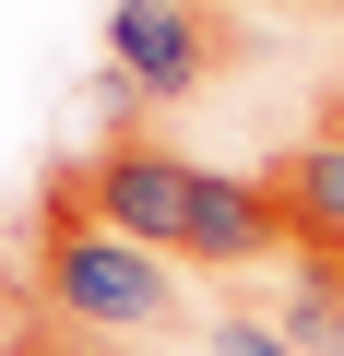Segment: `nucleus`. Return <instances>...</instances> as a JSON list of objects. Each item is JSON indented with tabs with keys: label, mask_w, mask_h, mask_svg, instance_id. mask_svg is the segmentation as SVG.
I'll list each match as a JSON object with an SVG mask.
<instances>
[{
	"label": "nucleus",
	"mask_w": 344,
	"mask_h": 356,
	"mask_svg": "<svg viewBox=\"0 0 344 356\" xmlns=\"http://www.w3.org/2000/svg\"><path fill=\"white\" fill-rule=\"evenodd\" d=\"M36 297L72 332H166V321L190 309L179 261H166V250H131L119 226H48L36 238Z\"/></svg>",
	"instance_id": "f257e3e1"
},
{
	"label": "nucleus",
	"mask_w": 344,
	"mask_h": 356,
	"mask_svg": "<svg viewBox=\"0 0 344 356\" xmlns=\"http://www.w3.org/2000/svg\"><path fill=\"white\" fill-rule=\"evenodd\" d=\"M226 13L214 0H107V83L142 107H190L226 72Z\"/></svg>",
	"instance_id": "f03ea898"
},
{
	"label": "nucleus",
	"mask_w": 344,
	"mask_h": 356,
	"mask_svg": "<svg viewBox=\"0 0 344 356\" xmlns=\"http://www.w3.org/2000/svg\"><path fill=\"white\" fill-rule=\"evenodd\" d=\"M190 154L179 143H154V131H107L95 154H83V214L95 226H119L131 250H179V214H190Z\"/></svg>",
	"instance_id": "7ed1b4c3"
},
{
	"label": "nucleus",
	"mask_w": 344,
	"mask_h": 356,
	"mask_svg": "<svg viewBox=\"0 0 344 356\" xmlns=\"http://www.w3.org/2000/svg\"><path fill=\"white\" fill-rule=\"evenodd\" d=\"M179 261H190V273H273V261H297L273 178L202 166V178H190V214H179Z\"/></svg>",
	"instance_id": "20e7f679"
},
{
	"label": "nucleus",
	"mask_w": 344,
	"mask_h": 356,
	"mask_svg": "<svg viewBox=\"0 0 344 356\" xmlns=\"http://www.w3.org/2000/svg\"><path fill=\"white\" fill-rule=\"evenodd\" d=\"M273 202H285V238H297V250H332V261H344V83H332V107H320V131L273 166Z\"/></svg>",
	"instance_id": "39448f33"
},
{
	"label": "nucleus",
	"mask_w": 344,
	"mask_h": 356,
	"mask_svg": "<svg viewBox=\"0 0 344 356\" xmlns=\"http://www.w3.org/2000/svg\"><path fill=\"white\" fill-rule=\"evenodd\" d=\"M202 356H297V332H285L273 309H226V321L202 332Z\"/></svg>",
	"instance_id": "423d86ee"
},
{
	"label": "nucleus",
	"mask_w": 344,
	"mask_h": 356,
	"mask_svg": "<svg viewBox=\"0 0 344 356\" xmlns=\"http://www.w3.org/2000/svg\"><path fill=\"white\" fill-rule=\"evenodd\" d=\"M142 356H190V344H142Z\"/></svg>",
	"instance_id": "0eeeda50"
},
{
	"label": "nucleus",
	"mask_w": 344,
	"mask_h": 356,
	"mask_svg": "<svg viewBox=\"0 0 344 356\" xmlns=\"http://www.w3.org/2000/svg\"><path fill=\"white\" fill-rule=\"evenodd\" d=\"M320 356H344V344H320Z\"/></svg>",
	"instance_id": "6e6552de"
}]
</instances>
